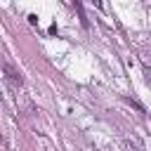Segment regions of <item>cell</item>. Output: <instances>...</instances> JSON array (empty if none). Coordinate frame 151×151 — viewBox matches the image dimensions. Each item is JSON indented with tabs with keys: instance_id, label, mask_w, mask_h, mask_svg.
Returning a JSON list of instances; mask_svg holds the SVG:
<instances>
[{
	"instance_id": "obj_1",
	"label": "cell",
	"mask_w": 151,
	"mask_h": 151,
	"mask_svg": "<svg viewBox=\"0 0 151 151\" xmlns=\"http://www.w3.org/2000/svg\"><path fill=\"white\" fill-rule=\"evenodd\" d=\"M5 78H7V83L12 85V90H21V83H24V80H21V76H19L9 64H5Z\"/></svg>"
},
{
	"instance_id": "obj_2",
	"label": "cell",
	"mask_w": 151,
	"mask_h": 151,
	"mask_svg": "<svg viewBox=\"0 0 151 151\" xmlns=\"http://www.w3.org/2000/svg\"><path fill=\"white\" fill-rule=\"evenodd\" d=\"M144 73H146V80H149V85H151V68L146 66V68H144Z\"/></svg>"
}]
</instances>
